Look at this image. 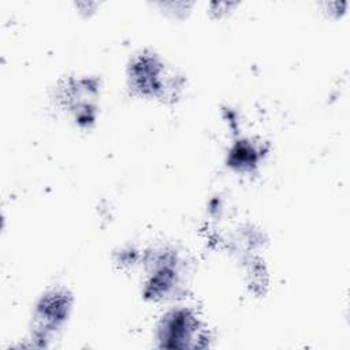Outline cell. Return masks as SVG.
I'll return each instance as SVG.
<instances>
[{
    "label": "cell",
    "mask_w": 350,
    "mask_h": 350,
    "mask_svg": "<svg viewBox=\"0 0 350 350\" xmlns=\"http://www.w3.org/2000/svg\"><path fill=\"white\" fill-rule=\"evenodd\" d=\"M193 332V319L186 312L174 313L164 325V339L172 342L171 347H185ZM163 339V340H164Z\"/></svg>",
    "instance_id": "6da1fadb"
}]
</instances>
